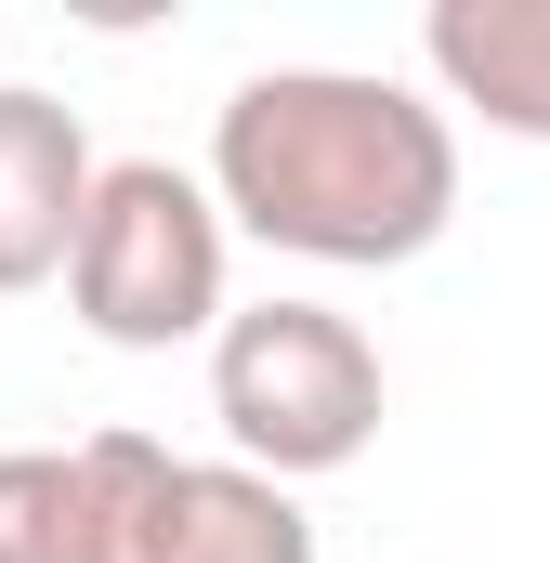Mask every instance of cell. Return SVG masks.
I'll list each match as a JSON object with an SVG mask.
<instances>
[{"label":"cell","mask_w":550,"mask_h":563,"mask_svg":"<svg viewBox=\"0 0 550 563\" xmlns=\"http://www.w3.org/2000/svg\"><path fill=\"white\" fill-rule=\"evenodd\" d=\"M419 40H432L459 106H485L498 132L550 144V0H432Z\"/></svg>","instance_id":"obj_6"},{"label":"cell","mask_w":550,"mask_h":563,"mask_svg":"<svg viewBox=\"0 0 550 563\" xmlns=\"http://www.w3.org/2000/svg\"><path fill=\"white\" fill-rule=\"evenodd\" d=\"M79 197H92V144H79V106H53V92L0 79V288L66 276Z\"/></svg>","instance_id":"obj_5"},{"label":"cell","mask_w":550,"mask_h":563,"mask_svg":"<svg viewBox=\"0 0 550 563\" xmlns=\"http://www.w3.org/2000/svg\"><path fill=\"white\" fill-rule=\"evenodd\" d=\"M79 459L106 485L119 563H315L301 498L237 472V459H170L157 432H92Z\"/></svg>","instance_id":"obj_4"},{"label":"cell","mask_w":550,"mask_h":563,"mask_svg":"<svg viewBox=\"0 0 550 563\" xmlns=\"http://www.w3.org/2000/svg\"><path fill=\"white\" fill-rule=\"evenodd\" d=\"M66 301L119 354H170V341L223 328V210H210V184L170 170V157H92L79 236H66Z\"/></svg>","instance_id":"obj_3"},{"label":"cell","mask_w":550,"mask_h":563,"mask_svg":"<svg viewBox=\"0 0 550 563\" xmlns=\"http://www.w3.org/2000/svg\"><path fill=\"white\" fill-rule=\"evenodd\" d=\"M0 563H119L106 485L79 445H0Z\"/></svg>","instance_id":"obj_7"},{"label":"cell","mask_w":550,"mask_h":563,"mask_svg":"<svg viewBox=\"0 0 550 563\" xmlns=\"http://www.w3.org/2000/svg\"><path fill=\"white\" fill-rule=\"evenodd\" d=\"M210 420L237 432V472L263 485L341 472L381 432V341L341 301H250L210 328Z\"/></svg>","instance_id":"obj_2"},{"label":"cell","mask_w":550,"mask_h":563,"mask_svg":"<svg viewBox=\"0 0 550 563\" xmlns=\"http://www.w3.org/2000/svg\"><path fill=\"white\" fill-rule=\"evenodd\" d=\"M210 210L301 263H419L459 210V132L381 66H263L210 119Z\"/></svg>","instance_id":"obj_1"}]
</instances>
